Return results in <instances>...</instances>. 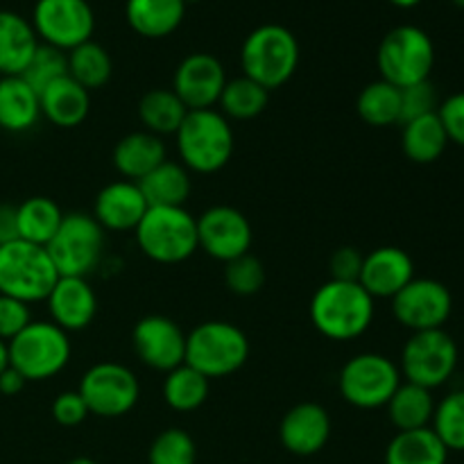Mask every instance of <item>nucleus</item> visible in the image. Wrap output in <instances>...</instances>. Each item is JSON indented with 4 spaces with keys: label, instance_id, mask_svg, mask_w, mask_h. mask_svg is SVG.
<instances>
[{
    "label": "nucleus",
    "instance_id": "22",
    "mask_svg": "<svg viewBox=\"0 0 464 464\" xmlns=\"http://www.w3.org/2000/svg\"><path fill=\"white\" fill-rule=\"evenodd\" d=\"M41 118L62 130H72L86 121L91 111V93L71 75L53 82L39 93Z\"/></svg>",
    "mask_w": 464,
    "mask_h": 464
},
{
    "label": "nucleus",
    "instance_id": "35",
    "mask_svg": "<svg viewBox=\"0 0 464 464\" xmlns=\"http://www.w3.org/2000/svg\"><path fill=\"white\" fill-rule=\"evenodd\" d=\"M211 390V381L198 370L184 365L168 372L163 381V399L175 412H193L204 406Z\"/></svg>",
    "mask_w": 464,
    "mask_h": 464
},
{
    "label": "nucleus",
    "instance_id": "19",
    "mask_svg": "<svg viewBox=\"0 0 464 464\" xmlns=\"http://www.w3.org/2000/svg\"><path fill=\"white\" fill-rule=\"evenodd\" d=\"M415 279V263L401 247H376L362 258L358 284L374 299H392L401 288Z\"/></svg>",
    "mask_w": 464,
    "mask_h": 464
},
{
    "label": "nucleus",
    "instance_id": "21",
    "mask_svg": "<svg viewBox=\"0 0 464 464\" xmlns=\"http://www.w3.org/2000/svg\"><path fill=\"white\" fill-rule=\"evenodd\" d=\"M148 208V202L136 181L118 179L95 195L91 216L104 231H134Z\"/></svg>",
    "mask_w": 464,
    "mask_h": 464
},
{
    "label": "nucleus",
    "instance_id": "16",
    "mask_svg": "<svg viewBox=\"0 0 464 464\" xmlns=\"http://www.w3.org/2000/svg\"><path fill=\"white\" fill-rule=\"evenodd\" d=\"M131 347L145 367L172 372L186 362V334L166 315L140 317L131 331Z\"/></svg>",
    "mask_w": 464,
    "mask_h": 464
},
{
    "label": "nucleus",
    "instance_id": "30",
    "mask_svg": "<svg viewBox=\"0 0 464 464\" xmlns=\"http://www.w3.org/2000/svg\"><path fill=\"white\" fill-rule=\"evenodd\" d=\"M385 408H388V417L397 430L429 429L435 415L433 390L401 381Z\"/></svg>",
    "mask_w": 464,
    "mask_h": 464
},
{
    "label": "nucleus",
    "instance_id": "46",
    "mask_svg": "<svg viewBox=\"0 0 464 464\" xmlns=\"http://www.w3.org/2000/svg\"><path fill=\"white\" fill-rule=\"evenodd\" d=\"M18 240V222L16 207L12 204H0V245Z\"/></svg>",
    "mask_w": 464,
    "mask_h": 464
},
{
    "label": "nucleus",
    "instance_id": "7",
    "mask_svg": "<svg viewBox=\"0 0 464 464\" xmlns=\"http://www.w3.org/2000/svg\"><path fill=\"white\" fill-rule=\"evenodd\" d=\"M9 365L30 383L48 381L66 370L71 361V338L53 322L32 320L21 334L7 343Z\"/></svg>",
    "mask_w": 464,
    "mask_h": 464
},
{
    "label": "nucleus",
    "instance_id": "20",
    "mask_svg": "<svg viewBox=\"0 0 464 464\" xmlns=\"http://www.w3.org/2000/svg\"><path fill=\"white\" fill-rule=\"evenodd\" d=\"M45 304L53 324L66 334L84 331L98 313V297L84 276H59Z\"/></svg>",
    "mask_w": 464,
    "mask_h": 464
},
{
    "label": "nucleus",
    "instance_id": "6",
    "mask_svg": "<svg viewBox=\"0 0 464 464\" xmlns=\"http://www.w3.org/2000/svg\"><path fill=\"white\" fill-rule=\"evenodd\" d=\"M59 272L48 249L27 240L0 245V295L18 302H45L53 293Z\"/></svg>",
    "mask_w": 464,
    "mask_h": 464
},
{
    "label": "nucleus",
    "instance_id": "34",
    "mask_svg": "<svg viewBox=\"0 0 464 464\" xmlns=\"http://www.w3.org/2000/svg\"><path fill=\"white\" fill-rule=\"evenodd\" d=\"M267 102H270V91L245 75L227 80L218 100L220 113L227 121H254L266 111Z\"/></svg>",
    "mask_w": 464,
    "mask_h": 464
},
{
    "label": "nucleus",
    "instance_id": "39",
    "mask_svg": "<svg viewBox=\"0 0 464 464\" xmlns=\"http://www.w3.org/2000/svg\"><path fill=\"white\" fill-rule=\"evenodd\" d=\"M66 75H68L66 53L53 48V45L39 44L34 57L30 59V63H27V68L23 71L21 77L36 91V93H41L45 86H50L53 82L62 80V77Z\"/></svg>",
    "mask_w": 464,
    "mask_h": 464
},
{
    "label": "nucleus",
    "instance_id": "31",
    "mask_svg": "<svg viewBox=\"0 0 464 464\" xmlns=\"http://www.w3.org/2000/svg\"><path fill=\"white\" fill-rule=\"evenodd\" d=\"M186 104L172 89H150L139 100V118L145 131L154 136H175L184 122Z\"/></svg>",
    "mask_w": 464,
    "mask_h": 464
},
{
    "label": "nucleus",
    "instance_id": "33",
    "mask_svg": "<svg viewBox=\"0 0 464 464\" xmlns=\"http://www.w3.org/2000/svg\"><path fill=\"white\" fill-rule=\"evenodd\" d=\"M356 111L370 127H390L401 122V89L385 80L370 82L358 93Z\"/></svg>",
    "mask_w": 464,
    "mask_h": 464
},
{
    "label": "nucleus",
    "instance_id": "4",
    "mask_svg": "<svg viewBox=\"0 0 464 464\" xmlns=\"http://www.w3.org/2000/svg\"><path fill=\"white\" fill-rule=\"evenodd\" d=\"M249 338L240 326L225 320L202 322L186 335V365L208 381L225 379L249 361Z\"/></svg>",
    "mask_w": 464,
    "mask_h": 464
},
{
    "label": "nucleus",
    "instance_id": "11",
    "mask_svg": "<svg viewBox=\"0 0 464 464\" xmlns=\"http://www.w3.org/2000/svg\"><path fill=\"white\" fill-rule=\"evenodd\" d=\"M458 367V344L444 329L417 331L401 349V379L435 390L447 383Z\"/></svg>",
    "mask_w": 464,
    "mask_h": 464
},
{
    "label": "nucleus",
    "instance_id": "50",
    "mask_svg": "<svg viewBox=\"0 0 464 464\" xmlns=\"http://www.w3.org/2000/svg\"><path fill=\"white\" fill-rule=\"evenodd\" d=\"M68 464H98L95 460H91V458H72Z\"/></svg>",
    "mask_w": 464,
    "mask_h": 464
},
{
    "label": "nucleus",
    "instance_id": "40",
    "mask_svg": "<svg viewBox=\"0 0 464 464\" xmlns=\"http://www.w3.org/2000/svg\"><path fill=\"white\" fill-rule=\"evenodd\" d=\"M266 279V267H263L261 258H256L254 254H243V256L225 263V285L238 297H252V295L261 293Z\"/></svg>",
    "mask_w": 464,
    "mask_h": 464
},
{
    "label": "nucleus",
    "instance_id": "43",
    "mask_svg": "<svg viewBox=\"0 0 464 464\" xmlns=\"http://www.w3.org/2000/svg\"><path fill=\"white\" fill-rule=\"evenodd\" d=\"M50 411H53V420L59 426H63V429H75V426H80L91 415L84 399H82V394L77 390H68V392L57 394Z\"/></svg>",
    "mask_w": 464,
    "mask_h": 464
},
{
    "label": "nucleus",
    "instance_id": "17",
    "mask_svg": "<svg viewBox=\"0 0 464 464\" xmlns=\"http://www.w3.org/2000/svg\"><path fill=\"white\" fill-rule=\"evenodd\" d=\"M225 84L227 72L220 59L208 53H190L175 68L170 89L188 111H198L216 107Z\"/></svg>",
    "mask_w": 464,
    "mask_h": 464
},
{
    "label": "nucleus",
    "instance_id": "42",
    "mask_svg": "<svg viewBox=\"0 0 464 464\" xmlns=\"http://www.w3.org/2000/svg\"><path fill=\"white\" fill-rule=\"evenodd\" d=\"M32 322L30 304L0 295V340L9 343Z\"/></svg>",
    "mask_w": 464,
    "mask_h": 464
},
{
    "label": "nucleus",
    "instance_id": "1",
    "mask_svg": "<svg viewBox=\"0 0 464 464\" xmlns=\"http://www.w3.org/2000/svg\"><path fill=\"white\" fill-rule=\"evenodd\" d=\"M374 297L361 284L329 279L311 299V322L317 334L347 343L367 334L374 322Z\"/></svg>",
    "mask_w": 464,
    "mask_h": 464
},
{
    "label": "nucleus",
    "instance_id": "9",
    "mask_svg": "<svg viewBox=\"0 0 464 464\" xmlns=\"http://www.w3.org/2000/svg\"><path fill=\"white\" fill-rule=\"evenodd\" d=\"M59 276H89L104 256V229L89 213H63L57 234L48 245Z\"/></svg>",
    "mask_w": 464,
    "mask_h": 464
},
{
    "label": "nucleus",
    "instance_id": "3",
    "mask_svg": "<svg viewBox=\"0 0 464 464\" xmlns=\"http://www.w3.org/2000/svg\"><path fill=\"white\" fill-rule=\"evenodd\" d=\"M299 66V44L293 32L276 23L256 27L247 34L240 48L243 75L263 89H281L293 80Z\"/></svg>",
    "mask_w": 464,
    "mask_h": 464
},
{
    "label": "nucleus",
    "instance_id": "27",
    "mask_svg": "<svg viewBox=\"0 0 464 464\" xmlns=\"http://www.w3.org/2000/svg\"><path fill=\"white\" fill-rule=\"evenodd\" d=\"M136 184H139L148 207H184L190 188H193L190 172L181 163L170 161V159H166L161 166L154 168Z\"/></svg>",
    "mask_w": 464,
    "mask_h": 464
},
{
    "label": "nucleus",
    "instance_id": "29",
    "mask_svg": "<svg viewBox=\"0 0 464 464\" xmlns=\"http://www.w3.org/2000/svg\"><path fill=\"white\" fill-rule=\"evenodd\" d=\"M449 449L430 429L399 430L385 449V464H447Z\"/></svg>",
    "mask_w": 464,
    "mask_h": 464
},
{
    "label": "nucleus",
    "instance_id": "47",
    "mask_svg": "<svg viewBox=\"0 0 464 464\" xmlns=\"http://www.w3.org/2000/svg\"><path fill=\"white\" fill-rule=\"evenodd\" d=\"M25 383H27V381L23 379V376L18 374V372L14 370L12 365H9L7 370L0 374V392H3L5 397H16L18 392H23Z\"/></svg>",
    "mask_w": 464,
    "mask_h": 464
},
{
    "label": "nucleus",
    "instance_id": "18",
    "mask_svg": "<svg viewBox=\"0 0 464 464\" xmlns=\"http://www.w3.org/2000/svg\"><path fill=\"white\" fill-rule=\"evenodd\" d=\"M331 438V417L324 406L313 401L297 403L279 424V440L293 456H315Z\"/></svg>",
    "mask_w": 464,
    "mask_h": 464
},
{
    "label": "nucleus",
    "instance_id": "25",
    "mask_svg": "<svg viewBox=\"0 0 464 464\" xmlns=\"http://www.w3.org/2000/svg\"><path fill=\"white\" fill-rule=\"evenodd\" d=\"M41 118L39 93L21 75L0 77V130L30 131Z\"/></svg>",
    "mask_w": 464,
    "mask_h": 464
},
{
    "label": "nucleus",
    "instance_id": "13",
    "mask_svg": "<svg viewBox=\"0 0 464 464\" xmlns=\"http://www.w3.org/2000/svg\"><path fill=\"white\" fill-rule=\"evenodd\" d=\"M30 23L41 44L71 53L91 41L95 14L86 0H36Z\"/></svg>",
    "mask_w": 464,
    "mask_h": 464
},
{
    "label": "nucleus",
    "instance_id": "5",
    "mask_svg": "<svg viewBox=\"0 0 464 464\" xmlns=\"http://www.w3.org/2000/svg\"><path fill=\"white\" fill-rule=\"evenodd\" d=\"M140 252L161 266L184 263L198 252V218L184 207H150L134 229Z\"/></svg>",
    "mask_w": 464,
    "mask_h": 464
},
{
    "label": "nucleus",
    "instance_id": "32",
    "mask_svg": "<svg viewBox=\"0 0 464 464\" xmlns=\"http://www.w3.org/2000/svg\"><path fill=\"white\" fill-rule=\"evenodd\" d=\"M63 220V213L54 199L34 195L27 198L16 207V222H18V238L27 240L32 245H45L57 234L59 225Z\"/></svg>",
    "mask_w": 464,
    "mask_h": 464
},
{
    "label": "nucleus",
    "instance_id": "51",
    "mask_svg": "<svg viewBox=\"0 0 464 464\" xmlns=\"http://www.w3.org/2000/svg\"><path fill=\"white\" fill-rule=\"evenodd\" d=\"M453 5H456V7H462L464 9V0H451Z\"/></svg>",
    "mask_w": 464,
    "mask_h": 464
},
{
    "label": "nucleus",
    "instance_id": "10",
    "mask_svg": "<svg viewBox=\"0 0 464 464\" xmlns=\"http://www.w3.org/2000/svg\"><path fill=\"white\" fill-rule=\"evenodd\" d=\"M401 381V372L392 358L365 352L344 362L338 376V390L349 406L376 411L388 406Z\"/></svg>",
    "mask_w": 464,
    "mask_h": 464
},
{
    "label": "nucleus",
    "instance_id": "38",
    "mask_svg": "<svg viewBox=\"0 0 464 464\" xmlns=\"http://www.w3.org/2000/svg\"><path fill=\"white\" fill-rule=\"evenodd\" d=\"M198 444L184 429H168L154 438L148 451V464H195Z\"/></svg>",
    "mask_w": 464,
    "mask_h": 464
},
{
    "label": "nucleus",
    "instance_id": "14",
    "mask_svg": "<svg viewBox=\"0 0 464 464\" xmlns=\"http://www.w3.org/2000/svg\"><path fill=\"white\" fill-rule=\"evenodd\" d=\"M453 313L451 290L438 279H412L392 297V315L401 326L417 331L444 329Z\"/></svg>",
    "mask_w": 464,
    "mask_h": 464
},
{
    "label": "nucleus",
    "instance_id": "24",
    "mask_svg": "<svg viewBox=\"0 0 464 464\" xmlns=\"http://www.w3.org/2000/svg\"><path fill=\"white\" fill-rule=\"evenodd\" d=\"M39 44V36L25 16L3 9L0 12V77L23 75Z\"/></svg>",
    "mask_w": 464,
    "mask_h": 464
},
{
    "label": "nucleus",
    "instance_id": "37",
    "mask_svg": "<svg viewBox=\"0 0 464 464\" xmlns=\"http://www.w3.org/2000/svg\"><path fill=\"white\" fill-rule=\"evenodd\" d=\"M444 447L451 451H464V390L449 392L440 403H435V415L430 421Z\"/></svg>",
    "mask_w": 464,
    "mask_h": 464
},
{
    "label": "nucleus",
    "instance_id": "41",
    "mask_svg": "<svg viewBox=\"0 0 464 464\" xmlns=\"http://www.w3.org/2000/svg\"><path fill=\"white\" fill-rule=\"evenodd\" d=\"M440 107L438 93H435V86L429 80L420 82V84H412L401 89V122L415 121V118L429 116L435 113Z\"/></svg>",
    "mask_w": 464,
    "mask_h": 464
},
{
    "label": "nucleus",
    "instance_id": "2",
    "mask_svg": "<svg viewBox=\"0 0 464 464\" xmlns=\"http://www.w3.org/2000/svg\"><path fill=\"white\" fill-rule=\"evenodd\" d=\"M175 139L181 166L188 172L216 175L234 157V130L218 109L186 113Z\"/></svg>",
    "mask_w": 464,
    "mask_h": 464
},
{
    "label": "nucleus",
    "instance_id": "36",
    "mask_svg": "<svg viewBox=\"0 0 464 464\" xmlns=\"http://www.w3.org/2000/svg\"><path fill=\"white\" fill-rule=\"evenodd\" d=\"M66 57L68 75H71L77 84L84 86L89 93L95 89H102V86L111 80V57H109L107 50L100 44H95L93 39L72 48L71 53H66Z\"/></svg>",
    "mask_w": 464,
    "mask_h": 464
},
{
    "label": "nucleus",
    "instance_id": "23",
    "mask_svg": "<svg viewBox=\"0 0 464 464\" xmlns=\"http://www.w3.org/2000/svg\"><path fill=\"white\" fill-rule=\"evenodd\" d=\"M166 159V143L161 136H154L145 130L122 136L111 154L113 168L127 181H140Z\"/></svg>",
    "mask_w": 464,
    "mask_h": 464
},
{
    "label": "nucleus",
    "instance_id": "45",
    "mask_svg": "<svg viewBox=\"0 0 464 464\" xmlns=\"http://www.w3.org/2000/svg\"><path fill=\"white\" fill-rule=\"evenodd\" d=\"M362 254L356 247H340L331 254L329 270L334 281H349V284H358L362 272Z\"/></svg>",
    "mask_w": 464,
    "mask_h": 464
},
{
    "label": "nucleus",
    "instance_id": "15",
    "mask_svg": "<svg viewBox=\"0 0 464 464\" xmlns=\"http://www.w3.org/2000/svg\"><path fill=\"white\" fill-rule=\"evenodd\" d=\"M252 240V225L238 208L218 204L198 216V247L216 261L229 263L249 254Z\"/></svg>",
    "mask_w": 464,
    "mask_h": 464
},
{
    "label": "nucleus",
    "instance_id": "52",
    "mask_svg": "<svg viewBox=\"0 0 464 464\" xmlns=\"http://www.w3.org/2000/svg\"><path fill=\"white\" fill-rule=\"evenodd\" d=\"M184 3L186 5H188V3H199V0H184Z\"/></svg>",
    "mask_w": 464,
    "mask_h": 464
},
{
    "label": "nucleus",
    "instance_id": "48",
    "mask_svg": "<svg viewBox=\"0 0 464 464\" xmlns=\"http://www.w3.org/2000/svg\"><path fill=\"white\" fill-rule=\"evenodd\" d=\"M9 367V349L5 340H0V374Z\"/></svg>",
    "mask_w": 464,
    "mask_h": 464
},
{
    "label": "nucleus",
    "instance_id": "49",
    "mask_svg": "<svg viewBox=\"0 0 464 464\" xmlns=\"http://www.w3.org/2000/svg\"><path fill=\"white\" fill-rule=\"evenodd\" d=\"M388 3L397 5V7H415V5H420L421 0H388Z\"/></svg>",
    "mask_w": 464,
    "mask_h": 464
},
{
    "label": "nucleus",
    "instance_id": "28",
    "mask_svg": "<svg viewBox=\"0 0 464 464\" xmlns=\"http://www.w3.org/2000/svg\"><path fill=\"white\" fill-rule=\"evenodd\" d=\"M449 143L451 140H449L438 111L403 122L401 150L412 163H420V166L435 163L447 152Z\"/></svg>",
    "mask_w": 464,
    "mask_h": 464
},
{
    "label": "nucleus",
    "instance_id": "26",
    "mask_svg": "<svg viewBox=\"0 0 464 464\" xmlns=\"http://www.w3.org/2000/svg\"><path fill=\"white\" fill-rule=\"evenodd\" d=\"M186 14L184 0H127L125 16L131 30L145 39L170 36Z\"/></svg>",
    "mask_w": 464,
    "mask_h": 464
},
{
    "label": "nucleus",
    "instance_id": "44",
    "mask_svg": "<svg viewBox=\"0 0 464 464\" xmlns=\"http://www.w3.org/2000/svg\"><path fill=\"white\" fill-rule=\"evenodd\" d=\"M438 116L447 130L449 140L464 148V91L449 95L444 102H440Z\"/></svg>",
    "mask_w": 464,
    "mask_h": 464
},
{
    "label": "nucleus",
    "instance_id": "12",
    "mask_svg": "<svg viewBox=\"0 0 464 464\" xmlns=\"http://www.w3.org/2000/svg\"><path fill=\"white\" fill-rule=\"evenodd\" d=\"M77 392L91 415L116 420L134 411L140 399V383L127 365L104 361L84 372Z\"/></svg>",
    "mask_w": 464,
    "mask_h": 464
},
{
    "label": "nucleus",
    "instance_id": "8",
    "mask_svg": "<svg viewBox=\"0 0 464 464\" xmlns=\"http://www.w3.org/2000/svg\"><path fill=\"white\" fill-rule=\"evenodd\" d=\"M381 80L397 89L426 82L435 66L433 39L417 25L392 27L376 50Z\"/></svg>",
    "mask_w": 464,
    "mask_h": 464
}]
</instances>
